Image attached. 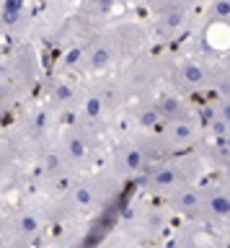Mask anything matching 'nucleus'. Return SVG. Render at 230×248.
<instances>
[{"label":"nucleus","mask_w":230,"mask_h":248,"mask_svg":"<svg viewBox=\"0 0 230 248\" xmlns=\"http://www.w3.org/2000/svg\"><path fill=\"white\" fill-rule=\"evenodd\" d=\"M62 168V158H60L57 153H52L44 158V170H49V173H57V170Z\"/></svg>","instance_id":"obj_18"},{"label":"nucleus","mask_w":230,"mask_h":248,"mask_svg":"<svg viewBox=\"0 0 230 248\" xmlns=\"http://www.w3.org/2000/svg\"><path fill=\"white\" fill-rule=\"evenodd\" d=\"M111 3H114V0H98V5H101V8H111Z\"/></svg>","instance_id":"obj_21"},{"label":"nucleus","mask_w":230,"mask_h":248,"mask_svg":"<svg viewBox=\"0 0 230 248\" xmlns=\"http://www.w3.org/2000/svg\"><path fill=\"white\" fill-rule=\"evenodd\" d=\"M137 124H140L142 129H155L163 124V116H160L158 106L155 104H145L140 111H137Z\"/></svg>","instance_id":"obj_8"},{"label":"nucleus","mask_w":230,"mask_h":248,"mask_svg":"<svg viewBox=\"0 0 230 248\" xmlns=\"http://www.w3.org/2000/svg\"><path fill=\"white\" fill-rule=\"evenodd\" d=\"M202 199H204V186L186 184L171 194V207L186 217H197L199 209H202Z\"/></svg>","instance_id":"obj_6"},{"label":"nucleus","mask_w":230,"mask_h":248,"mask_svg":"<svg viewBox=\"0 0 230 248\" xmlns=\"http://www.w3.org/2000/svg\"><path fill=\"white\" fill-rule=\"evenodd\" d=\"M210 153H212V158L217 163L230 166V132H225V135H220V137H212Z\"/></svg>","instance_id":"obj_9"},{"label":"nucleus","mask_w":230,"mask_h":248,"mask_svg":"<svg viewBox=\"0 0 230 248\" xmlns=\"http://www.w3.org/2000/svg\"><path fill=\"white\" fill-rule=\"evenodd\" d=\"M55 96H57V101H62V98H65V101H70V98H73V88H70V85H65V83H60Z\"/></svg>","instance_id":"obj_20"},{"label":"nucleus","mask_w":230,"mask_h":248,"mask_svg":"<svg viewBox=\"0 0 230 248\" xmlns=\"http://www.w3.org/2000/svg\"><path fill=\"white\" fill-rule=\"evenodd\" d=\"M80 60H83V46H75V49H70V52L65 54V65L67 67H75Z\"/></svg>","instance_id":"obj_19"},{"label":"nucleus","mask_w":230,"mask_h":248,"mask_svg":"<svg viewBox=\"0 0 230 248\" xmlns=\"http://www.w3.org/2000/svg\"><path fill=\"white\" fill-rule=\"evenodd\" d=\"M21 11H24V0H3V16L8 21H13Z\"/></svg>","instance_id":"obj_16"},{"label":"nucleus","mask_w":230,"mask_h":248,"mask_svg":"<svg viewBox=\"0 0 230 248\" xmlns=\"http://www.w3.org/2000/svg\"><path fill=\"white\" fill-rule=\"evenodd\" d=\"M163 135H166L168 142H171L173 150H181V147L197 145L199 140H202V124H199L194 116L176 119V122H168V124H166Z\"/></svg>","instance_id":"obj_4"},{"label":"nucleus","mask_w":230,"mask_h":248,"mask_svg":"<svg viewBox=\"0 0 230 248\" xmlns=\"http://www.w3.org/2000/svg\"><path fill=\"white\" fill-rule=\"evenodd\" d=\"M67 153H70L73 158H83V155H86V142H83L80 137H70L67 140Z\"/></svg>","instance_id":"obj_17"},{"label":"nucleus","mask_w":230,"mask_h":248,"mask_svg":"<svg viewBox=\"0 0 230 248\" xmlns=\"http://www.w3.org/2000/svg\"><path fill=\"white\" fill-rule=\"evenodd\" d=\"M207 222H230V186L212 184L204 186V199L199 215Z\"/></svg>","instance_id":"obj_2"},{"label":"nucleus","mask_w":230,"mask_h":248,"mask_svg":"<svg viewBox=\"0 0 230 248\" xmlns=\"http://www.w3.org/2000/svg\"><path fill=\"white\" fill-rule=\"evenodd\" d=\"M101 111H104V101L101 98H88L86 101V106H83V114L88 116V119H96V116H101Z\"/></svg>","instance_id":"obj_14"},{"label":"nucleus","mask_w":230,"mask_h":248,"mask_svg":"<svg viewBox=\"0 0 230 248\" xmlns=\"http://www.w3.org/2000/svg\"><path fill=\"white\" fill-rule=\"evenodd\" d=\"M210 119H222V122L230 124V96L220 98L217 104L212 106V116H210Z\"/></svg>","instance_id":"obj_13"},{"label":"nucleus","mask_w":230,"mask_h":248,"mask_svg":"<svg viewBox=\"0 0 230 248\" xmlns=\"http://www.w3.org/2000/svg\"><path fill=\"white\" fill-rule=\"evenodd\" d=\"M176 80L184 91H207L215 85V73L199 60H181L176 67Z\"/></svg>","instance_id":"obj_3"},{"label":"nucleus","mask_w":230,"mask_h":248,"mask_svg":"<svg viewBox=\"0 0 230 248\" xmlns=\"http://www.w3.org/2000/svg\"><path fill=\"white\" fill-rule=\"evenodd\" d=\"M155 106H158L160 116H163V124L191 116L189 104H186L184 98H179V96H163V98H158V101H155Z\"/></svg>","instance_id":"obj_7"},{"label":"nucleus","mask_w":230,"mask_h":248,"mask_svg":"<svg viewBox=\"0 0 230 248\" xmlns=\"http://www.w3.org/2000/svg\"><path fill=\"white\" fill-rule=\"evenodd\" d=\"M189 163L186 160H163V163H158L155 168L150 170V191H155V194H171L176 189H181V186H186L191 184V176L197 173V163L191 168H186Z\"/></svg>","instance_id":"obj_1"},{"label":"nucleus","mask_w":230,"mask_h":248,"mask_svg":"<svg viewBox=\"0 0 230 248\" xmlns=\"http://www.w3.org/2000/svg\"><path fill=\"white\" fill-rule=\"evenodd\" d=\"M75 202H78L80 207H91L93 204V186H78V191H75Z\"/></svg>","instance_id":"obj_15"},{"label":"nucleus","mask_w":230,"mask_h":248,"mask_svg":"<svg viewBox=\"0 0 230 248\" xmlns=\"http://www.w3.org/2000/svg\"><path fill=\"white\" fill-rule=\"evenodd\" d=\"M16 230L21 232V235H36V232L42 230V222L36 220L34 215L26 212V215H21L18 220H16Z\"/></svg>","instance_id":"obj_12"},{"label":"nucleus","mask_w":230,"mask_h":248,"mask_svg":"<svg viewBox=\"0 0 230 248\" xmlns=\"http://www.w3.org/2000/svg\"><path fill=\"white\" fill-rule=\"evenodd\" d=\"M210 23H230V0H215L207 11Z\"/></svg>","instance_id":"obj_11"},{"label":"nucleus","mask_w":230,"mask_h":248,"mask_svg":"<svg viewBox=\"0 0 230 248\" xmlns=\"http://www.w3.org/2000/svg\"><path fill=\"white\" fill-rule=\"evenodd\" d=\"M225 186H230V166H228V173H225V181H222Z\"/></svg>","instance_id":"obj_22"},{"label":"nucleus","mask_w":230,"mask_h":248,"mask_svg":"<svg viewBox=\"0 0 230 248\" xmlns=\"http://www.w3.org/2000/svg\"><path fill=\"white\" fill-rule=\"evenodd\" d=\"M117 166H119V170H124V173H142V170H148V166H150V155L145 153L142 145L122 142L117 147Z\"/></svg>","instance_id":"obj_5"},{"label":"nucleus","mask_w":230,"mask_h":248,"mask_svg":"<svg viewBox=\"0 0 230 248\" xmlns=\"http://www.w3.org/2000/svg\"><path fill=\"white\" fill-rule=\"evenodd\" d=\"M111 60H114V49H111V44H98L93 52H91V67L93 70H104V67H109L111 65Z\"/></svg>","instance_id":"obj_10"}]
</instances>
